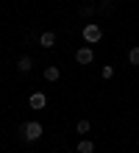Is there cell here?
<instances>
[{"instance_id":"8992f818","label":"cell","mask_w":139,"mask_h":153,"mask_svg":"<svg viewBox=\"0 0 139 153\" xmlns=\"http://www.w3.org/2000/svg\"><path fill=\"white\" fill-rule=\"evenodd\" d=\"M31 64H33V61L28 59V56H22L20 61H17V70H20V73H31Z\"/></svg>"},{"instance_id":"8fae6325","label":"cell","mask_w":139,"mask_h":153,"mask_svg":"<svg viewBox=\"0 0 139 153\" xmlns=\"http://www.w3.org/2000/svg\"><path fill=\"white\" fill-rule=\"evenodd\" d=\"M100 73H103V78H111V75H114V67H111V64H106L103 70H100Z\"/></svg>"},{"instance_id":"277c9868","label":"cell","mask_w":139,"mask_h":153,"mask_svg":"<svg viewBox=\"0 0 139 153\" xmlns=\"http://www.w3.org/2000/svg\"><path fill=\"white\" fill-rule=\"evenodd\" d=\"M45 103H48V97H45L42 92H33L31 97H28V106H31V109H45Z\"/></svg>"},{"instance_id":"7a4b0ae2","label":"cell","mask_w":139,"mask_h":153,"mask_svg":"<svg viewBox=\"0 0 139 153\" xmlns=\"http://www.w3.org/2000/svg\"><path fill=\"white\" fill-rule=\"evenodd\" d=\"M100 36H103V31H100V25H97V22H89V25H83V39H86L89 45L100 42Z\"/></svg>"},{"instance_id":"5b68a950","label":"cell","mask_w":139,"mask_h":153,"mask_svg":"<svg viewBox=\"0 0 139 153\" xmlns=\"http://www.w3.org/2000/svg\"><path fill=\"white\" fill-rule=\"evenodd\" d=\"M39 45H42V48H53V45H56V33L53 31H45L42 36H39Z\"/></svg>"},{"instance_id":"ba28073f","label":"cell","mask_w":139,"mask_h":153,"mask_svg":"<svg viewBox=\"0 0 139 153\" xmlns=\"http://www.w3.org/2000/svg\"><path fill=\"white\" fill-rule=\"evenodd\" d=\"M78 153H95V142H89V139H83L81 145H78Z\"/></svg>"},{"instance_id":"9c48e42d","label":"cell","mask_w":139,"mask_h":153,"mask_svg":"<svg viewBox=\"0 0 139 153\" xmlns=\"http://www.w3.org/2000/svg\"><path fill=\"white\" fill-rule=\"evenodd\" d=\"M128 61H131L134 67H139V48H131V53H128Z\"/></svg>"},{"instance_id":"52a82bcc","label":"cell","mask_w":139,"mask_h":153,"mask_svg":"<svg viewBox=\"0 0 139 153\" xmlns=\"http://www.w3.org/2000/svg\"><path fill=\"white\" fill-rule=\"evenodd\" d=\"M59 67H45V81H59Z\"/></svg>"},{"instance_id":"30bf717a","label":"cell","mask_w":139,"mask_h":153,"mask_svg":"<svg viewBox=\"0 0 139 153\" xmlns=\"http://www.w3.org/2000/svg\"><path fill=\"white\" fill-rule=\"evenodd\" d=\"M75 128H78V134H86V131H89V123H86V120H81Z\"/></svg>"},{"instance_id":"3957f363","label":"cell","mask_w":139,"mask_h":153,"mask_svg":"<svg viewBox=\"0 0 139 153\" xmlns=\"http://www.w3.org/2000/svg\"><path fill=\"white\" fill-rule=\"evenodd\" d=\"M75 61H78V64H92V61H95V50H92V48H81L75 53Z\"/></svg>"},{"instance_id":"6da1fadb","label":"cell","mask_w":139,"mask_h":153,"mask_svg":"<svg viewBox=\"0 0 139 153\" xmlns=\"http://www.w3.org/2000/svg\"><path fill=\"white\" fill-rule=\"evenodd\" d=\"M20 134H22V139H25V142H36V139L42 137V123H36V120L25 123L22 128H20Z\"/></svg>"}]
</instances>
